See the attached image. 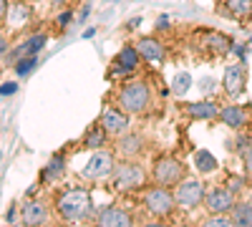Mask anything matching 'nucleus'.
<instances>
[{
	"label": "nucleus",
	"mask_w": 252,
	"mask_h": 227,
	"mask_svg": "<svg viewBox=\"0 0 252 227\" xmlns=\"http://www.w3.org/2000/svg\"><path fill=\"white\" fill-rule=\"evenodd\" d=\"M119 104L126 114H141L146 106H149V86L141 84V81H134V84H129L121 91Z\"/></svg>",
	"instance_id": "f03ea898"
},
{
	"label": "nucleus",
	"mask_w": 252,
	"mask_h": 227,
	"mask_svg": "<svg viewBox=\"0 0 252 227\" xmlns=\"http://www.w3.org/2000/svg\"><path fill=\"white\" fill-rule=\"evenodd\" d=\"M174 195L166 190V187H154V190H149L146 192V197H144V204H146V210H149L152 215H157V217H166L172 212V207H174Z\"/></svg>",
	"instance_id": "20e7f679"
},
{
	"label": "nucleus",
	"mask_w": 252,
	"mask_h": 227,
	"mask_svg": "<svg viewBox=\"0 0 252 227\" xmlns=\"http://www.w3.org/2000/svg\"><path fill=\"white\" fill-rule=\"evenodd\" d=\"M189 114H192L194 119H215L220 116L217 106L212 104V101H194V104H189Z\"/></svg>",
	"instance_id": "dca6fc26"
},
{
	"label": "nucleus",
	"mask_w": 252,
	"mask_h": 227,
	"mask_svg": "<svg viewBox=\"0 0 252 227\" xmlns=\"http://www.w3.org/2000/svg\"><path fill=\"white\" fill-rule=\"evenodd\" d=\"M245 164H247V172H252V149L245 152Z\"/></svg>",
	"instance_id": "bb28decb"
},
{
	"label": "nucleus",
	"mask_w": 252,
	"mask_h": 227,
	"mask_svg": "<svg viewBox=\"0 0 252 227\" xmlns=\"http://www.w3.org/2000/svg\"><path fill=\"white\" fill-rule=\"evenodd\" d=\"M136 64H139V51H134V48H124V51L116 56V71H121V73L134 71Z\"/></svg>",
	"instance_id": "2eb2a0df"
},
{
	"label": "nucleus",
	"mask_w": 252,
	"mask_h": 227,
	"mask_svg": "<svg viewBox=\"0 0 252 227\" xmlns=\"http://www.w3.org/2000/svg\"><path fill=\"white\" fill-rule=\"evenodd\" d=\"M194 162H197V169L199 172H215L217 169V159L209 154V152H197Z\"/></svg>",
	"instance_id": "6ab92c4d"
},
{
	"label": "nucleus",
	"mask_w": 252,
	"mask_h": 227,
	"mask_svg": "<svg viewBox=\"0 0 252 227\" xmlns=\"http://www.w3.org/2000/svg\"><path fill=\"white\" fill-rule=\"evenodd\" d=\"M182 174H184V167L177 162V159H169L164 157L154 164V179L161 184V187H169V184H179L182 182Z\"/></svg>",
	"instance_id": "39448f33"
},
{
	"label": "nucleus",
	"mask_w": 252,
	"mask_h": 227,
	"mask_svg": "<svg viewBox=\"0 0 252 227\" xmlns=\"http://www.w3.org/2000/svg\"><path fill=\"white\" fill-rule=\"evenodd\" d=\"M111 179H114V187L116 190H136V187H141V184H144L146 174H144V169L139 167V164L126 162V164L114 167Z\"/></svg>",
	"instance_id": "7ed1b4c3"
},
{
	"label": "nucleus",
	"mask_w": 252,
	"mask_h": 227,
	"mask_svg": "<svg viewBox=\"0 0 252 227\" xmlns=\"http://www.w3.org/2000/svg\"><path fill=\"white\" fill-rule=\"evenodd\" d=\"M232 225L252 227V207L250 204H235L232 207Z\"/></svg>",
	"instance_id": "a211bd4d"
},
{
	"label": "nucleus",
	"mask_w": 252,
	"mask_h": 227,
	"mask_svg": "<svg viewBox=\"0 0 252 227\" xmlns=\"http://www.w3.org/2000/svg\"><path fill=\"white\" fill-rule=\"evenodd\" d=\"M209 225H212V227H227V225H232V220H229V217H224V215H217V217H212V220H209Z\"/></svg>",
	"instance_id": "a878e982"
},
{
	"label": "nucleus",
	"mask_w": 252,
	"mask_h": 227,
	"mask_svg": "<svg viewBox=\"0 0 252 227\" xmlns=\"http://www.w3.org/2000/svg\"><path fill=\"white\" fill-rule=\"evenodd\" d=\"M204 204H207V210L212 212V215H227V212H232L235 207V197H232V190H212V192H207L204 195Z\"/></svg>",
	"instance_id": "0eeeda50"
},
{
	"label": "nucleus",
	"mask_w": 252,
	"mask_h": 227,
	"mask_svg": "<svg viewBox=\"0 0 252 227\" xmlns=\"http://www.w3.org/2000/svg\"><path fill=\"white\" fill-rule=\"evenodd\" d=\"M91 210H94V204L86 190H71L66 195H61L58 199V212L66 220H83L91 215Z\"/></svg>",
	"instance_id": "f257e3e1"
},
{
	"label": "nucleus",
	"mask_w": 252,
	"mask_h": 227,
	"mask_svg": "<svg viewBox=\"0 0 252 227\" xmlns=\"http://www.w3.org/2000/svg\"><path fill=\"white\" fill-rule=\"evenodd\" d=\"M136 51H139L146 61H161V58H164V46L159 43V40H154V38H144Z\"/></svg>",
	"instance_id": "4468645a"
},
{
	"label": "nucleus",
	"mask_w": 252,
	"mask_h": 227,
	"mask_svg": "<svg viewBox=\"0 0 252 227\" xmlns=\"http://www.w3.org/2000/svg\"><path fill=\"white\" fill-rule=\"evenodd\" d=\"M242 81H245V76H242V68H240V66H227L222 84H224V91H227L229 96H240Z\"/></svg>",
	"instance_id": "9b49d317"
},
{
	"label": "nucleus",
	"mask_w": 252,
	"mask_h": 227,
	"mask_svg": "<svg viewBox=\"0 0 252 227\" xmlns=\"http://www.w3.org/2000/svg\"><path fill=\"white\" fill-rule=\"evenodd\" d=\"M33 66H35V58L31 56V58H23V61H20V64L15 66V71H18L20 76H26L28 71H33Z\"/></svg>",
	"instance_id": "b1692460"
},
{
	"label": "nucleus",
	"mask_w": 252,
	"mask_h": 227,
	"mask_svg": "<svg viewBox=\"0 0 252 227\" xmlns=\"http://www.w3.org/2000/svg\"><path fill=\"white\" fill-rule=\"evenodd\" d=\"M250 15H252V10H250Z\"/></svg>",
	"instance_id": "2f4dec72"
},
{
	"label": "nucleus",
	"mask_w": 252,
	"mask_h": 227,
	"mask_svg": "<svg viewBox=\"0 0 252 227\" xmlns=\"http://www.w3.org/2000/svg\"><path fill=\"white\" fill-rule=\"evenodd\" d=\"M103 131H106V129H103V127L94 129V131H91V134L86 136V147H91V149H98L101 144H103Z\"/></svg>",
	"instance_id": "4be33fe9"
},
{
	"label": "nucleus",
	"mask_w": 252,
	"mask_h": 227,
	"mask_svg": "<svg viewBox=\"0 0 252 227\" xmlns=\"http://www.w3.org/2000/svg\"><path fill=\"white\" fill-rule=\"evenodd\" d=\"M46 217H48V212L40 202H28L23 207V222L26 225H43Z\"/></svg>",
	"instance_id": "ddd939ff"
},
{
	"label": "nucleus",
	"mask_w": 252,
	"mask_h": 227,
	"mask_svg": "<svg viewBox=\"0 0 252 227\" xmlns=\"http://www.w3.org/2000/svg\"><path fill=\"white\" fill-rule=\"evenodd\" d=\"M204 184L197 182V179H187L182 184H177V192H174V199L182 204V207H197V204L204 199Z\"/></svg>",
	"instance_id": "423d86ee"
},
{
	"label": "nucleus",
	"mask_w": 252,
	"mask_h": 227,
	"mask_svg": "<svg viewBox=\"0 0 252 227\" xmlns=\"http://www.w3.org/2000/svg\"><path fill=\"white\" fill-rule=\"evenodd\" d=\"M189 81H192V78H189L187 73H179V76L174 78V94L184 96V94L189 91Z\"/></svg>",
	"instance_id": "5701e85b"
},
{
	"label": "nucleus",
	"mask_w": 252,
	"mask_h": 227,
	"mask_svg": "<svg viewBox=\"0 0 252 227\" xmlns=\"http://www.w3.org/2000/svg\"><path fill=\"white\" fill-rule=\"evenodd\" d=\"M58 172H63V159H58V157H56V159L51 162V167L46 169V177H56Z\"/></svg>",
	"instance_id": "393cba45"
},
{
	"label": "nucleus",
	"mask_w": 252,
	"mask_h": 227,
	"mask_svg": "<svg viewBox=\"0 0 252 227\" xmlns=\"http://www.w3.org/2000/svg\"><path fill=\"white\" fill-rule=\"evenodd\" d=\"M119 149H121V154H126V157L139 154V152H141V136H136V134H126V136L119 141Z\"/></svg>",
	"instance_id": "f3484780"
},
{
	"label": "nucleus",
	"mask_w": 252,
	"mask_h": 227,
	"mask_svg": "<svg viewBox=\"0 0 252 227\" xmlns=\"http://www.w3.org/2000/svg\"><path fill=\"white\" fill-rule=\"evenodd\" d=\"M13 91H15V86L8 84V86H3V91H0V94H13Z\"/></svg>",
	"instance_id": "c756f323"
},
{
	"label": "nucleus",
	"mask_w": 252,
	"mask_h": 227,
	"mask_svg": "<svg viewBox=\"0 0 252 227\" xmlns=\"http://www.w3.org/2000/svg\"><path fill=\"white\" fill-rule=\"evenodd\" d=\"M114 172V157L109 152H96L89 164H86V174L94 177V179H103Z\"/></svg>",
	"instance_id": "6e6552de"
},
{
	"label": "nucleus",
	"mask_w": 252,
	"mask_h": 227,
	"mask_svg": "<svg viewBox=\"0 0 252 227\" xmlns=\"http://www.w3.org/2000/svg\"><path fill=\"white\" fill-rule=\"evenodd\" d=\"M98 225H106V227H129L131 225V215L124 212V210H116V207H106V210H101V215H98Z\"/></svg>",
	"instance_id": "9d476101"
},
{
	"label": "nucleus",
	"mask_w": 252,
	"mask_h": 227,
	"mask_svg": "<svg viewBox=\"0 0 252 227\" xmlns=\"http://www.w3.org/2000/svg\"><path fill=\"white\" fill-rule=\"evenodd\" d=\"M68 18H71V13H63V15H58V23H61V26H66V20H68Z\"/></svg>",
	"instance_id": "c85d7f7f"
},
{
	"label": "nucleus",
	"mask_w": 252,
	"mask_h": 227,
	"mask_svg": "<svg viewBox=\"0 0 252 227\" xmlns=\"http://www.w3.org/2000/svg\"><path fill=\"white\" fill-rule=\"evenodd\" d=\"M8 13V0H0V18H5Z\"/></svg>",
	"instance_id": "cd10ccee"
},
{
	"label": "nucleus",
	"mask_w": 252,
	"mask_h": 227,
	"mask_svg": "<svg viewBox=\"0 0 252 227\" xmlns=\"http://www.w3.org/2000/svg\"><path fill=\"white\" fill-rule=\"evenodd\" d=\"M43 43H46V35H33L26 46H20V48H18V56H33L35 51L43 48Z\"/></svg>",
	"instance_id": "aec40b11"
},
{
	"label": "nucleus",
	"mask_w": 252,
	"mask_h": 227,
	"mask_svg": "<svg viewBox=\"0 0 252 227\" xmlns=\"http://www.w3.org/2000/svg\"><path fill=\"white\" fill-rule=\"evenodd\" d=\"M220 119L227 124V127H232V129H240L247 124V114L240 109V106H224L220 111Z\"/></svg>",
	"instance_id": "f8f14e48"
},
{
	"label": "nucleus",
	"mask_w": 252,
	"mask_h": 227,
	"mask_svg": "<svg viewBox=\"0 0 252 227\" xmlns=\"http://www.w3.org/2000/svg\"><path fill=\"white\" fill-rule=\"evenodd\" d=\"M3 51H5V38L0 35V53H3Z\"/></svg>",
	"instance_id": "7c9ffc66"
},
{
	"label": "nucleus",
	"mask_w": 252,
	"mask_h": 227,
	"mask_svg": "<svg viewBox=\"0 0 252 227\" xmlns=\"http://www.w3.org/2000/svg\"><path fill=\"white\" fill-rule=\"evenodd\" d=\"M101 127L106 129L109 134L121 136L126 129H129V119H126V114H121L116 109H109V111H103V116H101Z\"/></svg>",
	"instance_id": "1a4fd4ad"
},
{
	"label": "nucleus",
	"mask_w": 252,
	"mask_h": 227,
	"mask_svg": "<svg viewBox=\"0 0 252 227\" xmlns=\"http://www.w3.org/2000/svg\"><path fill=\"white\" fill-rule=\"evenodd\" d=\"M227 8L235 15H250L252 10V0H227Z\"/></svg>",
	"instance_id": "412c9836"
}]
</instances>
